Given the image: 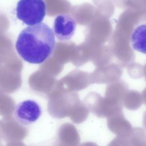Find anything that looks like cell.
I'll use <instances>...</instances> for the list:
<instances>
[{"mask_svg": "<svg viewBox=\"0 0 146 146\" xmlns=\"http://www.w3.org/2000/svg\"><path fill=\"white\" fill-rule=\"evenodd\" d=\"M133 48L141 53L145 54V25H141L136 27L131 38Z\"/></svg>", "mask_w": 146, "mask_h": 146, "instance_id": "5", "label": "cell"}, {"mask_svg": "<svg viewBox=\"0 0 146 146\" xmlns=\"http://www.w3.org/2000/svg\"><path fill=\"white\" fill-rule=\"evenodd\" d=\"M46 13L43 0H19L17 5V18L29 26L42 22Z\"/></svg>", "mask_w": 146, "mask_h": 146, "instance_id": "2", "label": "cell"}, {"mask_svg": "<svg viewBox=\"0 0 146 146\" xmlns=\"http://www.w3.org/2000/svg\"><path fill=\"white\" fill-rule=\"evenodd\" d=\"M42 115L40 105L34 100H27L16 105L14 116L19 124L29 125L35 123Z\"/></svg>", "mask_w": 146, "mask_h": 146, "instance_id": "3", "label": "cell"}, {"mask_svg": "<svg viewBox=\"0 0 146 146\" xmlns=\"http://www.w3.org/2000/svg\"><path fill=\"white\" fill-rule=\"evenodd\" d=\"M76 26V21L71 15L61 14L58 15L54 21L53 32L58 40L66 41L74 35Z\"/></svg>", "mask_w": 146, "mask_h": 146, "instance_id": "4", "label": "cell"}, {"mask_svg": "<svg viewBox=\"0 0 146 146\" xmlns=\"http://www.w3.org/2000/svg\"><path fill=\"white\" fill-rule=\"evenodd\" d=\"M56 45L52 30L44 23L30 25L19 33L15 48L19 56L31 64H41L53 53Z\"/></svg>", "mask_w": 146, "mask_h": 146, "instance_id": "1", "label": "cell"}]
</instances>
